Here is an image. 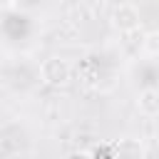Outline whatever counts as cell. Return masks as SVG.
Instances as JSON below:
<instances>
[{
    "instance_id": "3957f363",
    "label": "cell",
    "mask_w": 159,
    "mask_h": 159,
    "mask_svg": "<svg viewBox=\"0 0 159 159\" xmlns=\"http://www.w3.org/2000/svg\"><path fill=\"white\" fill-rule=\"evenodd\" d=\"M137 109L144 117H157L159 114V89H154V87L142 89L137 97Z\"/></svg>"
},
{
    "instance_id": "6da1fadb",
    "label": "cell",
    "mask_w": 159,
    "mask_h": 159,
    "mask_svg": "<svg viewBox=\"0 0 159 159\" xmlns=\"http://www.w3.org/2000/svg\"><path fill=\"white\" fill-rule=\"evenodd\" d=\"M40 77L45 84L50 87H65L70 80H72V65L70 60L60 57V55H52L47 60H42L40 65Z\"/></svg>"
},
{
    "instance_id": "5b68a950",
    "label": "cell",
    "mask_w": 159,
    "mask_h": 159,
    "mask_svg": "<svg viewBox=\"0 0 159 159\" xmlns=\"http://www.w3.org/2000/svg\"><path fill=\"white\" fill-rule=\"evenodd\" d=\"M92 159H117V152H114V144H102L92 152Z\"/></svg>"
},
{
    "instance_id": "7a4b0ae2",
    "label": "cell",
    "mask_w": 159,
    "mask_h": 159,
    "mask_svg": "<svg viewBox=\"0 0 159 159\" xmlns=\"http://www.w3.org/2000/svg\"><path fill=\"white\" fill-rule=\"evenodd\" d=\"M109 22H112V27L119 30V32H134V30H139V25H142V15H139V10H137L132 2H122V5H114V7H112Z\"/></svg>"
},
{
    "instance_id": "277c9868",
    "label": "cell",
    "mask_w": 159,
    "mask_h": 159,
    "mask_svg": "<svg viewBox=\"0 0 159 159\" xmlns=\"http://www.w3.org/2000/svg\"><path fill=\"white\" fill-rule=\"evenodd\" d=\"M114 152H117V159H144V147L139 139H132V137H124L114 144Z\"/></svg>"
}]
</instances>
